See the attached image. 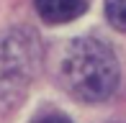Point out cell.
I'll return each mask as SVG.
<instances>
[{
    "instance_id": "1",
    "label": "cell",
    "mask_w": 126,
    "mask_h": 123,
    "mask_svg": "<svg viewBox=\"0 0 126 123\" xmlns=\"http://www.w3.org/2000/svg\"><path fill=\"white\" fill-rule=\"evenodd\" d=\"M62 80L75 98L100 103L111 98L118 85V62L106 44L77 38L62 57Z\"/></svg>"
},
{
    "instance_id": "2",
    "label": "cell",
    "mask_w": 126,
    "mask_h": 123,
    "mask_svg": "<svg viewBox=\"0 0 126 123\" xmlns=\"http://www.w3.org/2000/svg\"><path fill=\"white\" fill-rule=\"evenodd\" d=\"M33 51L28 49V36H10L0 44V98H18L21 87L31 80Z\"/></svg>"
},
{
    "instance_id": "3",
    "label": "cell",
    "mask_w": 126,
    "mask_h": 123,
    "mask_svg": "<svg viewBox=\"0 0 126 123\" xmlns=\"http://www.w3.org/2000/svg\"><path fill=\"white\" fill-rule=\"evenodd\" d=\"M33 5L47 23H67L85 13L88 0H33Z\"/></svg>"
},
{
    "instance_id": "4",
    "label": "cell",
    "mask_w": 126,
    "mask_h": 123,
    "mask_svg": "<svg viewBox=\"0 0 126 123\" xmlns=\"http://www.w3.org/2000/svg\"><path fill=\"white\" fill-rule=\"evenodd\" d=\"M106 18L113 28L126 31V0H106Z\"/></svg>"
},
{
    "instance_id": "5",
    "label": "cell",
    "mask_w": 126,
    "mask_h": 123,
    "mask_svg": "<svg viewBox=\"0 0 126 123\" xmlns=\"http://www.w3.org/2000/svg\"><path fill=\"white\" fill-rule=\"evenodd\" d=\"M33 123H72V121L64 118V115H59V113H47V115H39Z\"/></svg>"
}]
</instances>
